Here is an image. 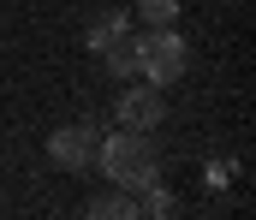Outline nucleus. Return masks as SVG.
<instances>
[{"label":"nucleus","instance_id":"f257e3e1","mask_svg":"<svg viewBox=\"0 0 256 220\" xmlns=\"http://www.w3.org/2000/svg\"><path fill=\"white\" fill-rule=\"evenodd\" d=\"M96 167H102V179L120 185V191H143V185L161 179V161H155L149 131H126V125L96 143Z\"/></svg>","mask_w":256,"mask_h":220},{"label":"nucleus","instance_id":"f03ea898","mask_svg":"<svg viewBox=\"0 0 256 220\" xmlns=\"http://www.w3.org/2000/svg\"><path fill=\"white\" fill-rule=\"evenodd\" d=\"M131 48H137V77L143 83H179L185 66H191V54H185V36L173 30V24H143V36H131Z\"/></svg>","mask_w":256,"mask_h":220},{"label":"nucleus","instance_id":"7ed1b4c3","mask_svg":"<svg viewBox=\"0 0 256 220\" xmlns=\"http://www.w3.org/2000/svg\"><path fill=\"white\" fill-rule=\"evenodd\" d=\"M96 143H102V125H96V119L60 125V131H48V161H54L60 173H90V167H96Z\"/></svg>","mask_w":256,"mask_h":220},{"label":"nucleus","instance_id":"20e7f679","mask_svg":"<svg viewBox=\"0 0 256 220\" xmlns=\"http://www.w3.org/2000/svg\"><path fill=\"white\" fill-rule=\"evenodd\" d=\"M167 119V89L161 83H131L120 89V125L126 131H155Z\"/></svg>","mask_w":256,"mask_h":220},{"label":"nucleus","instance_id":"39448f33","mask_svg":"<svg viewBox=\"0 0 256 220\" xmlns=\"http://www.w3.org/2000/svg\"><path fill=\"white\" fill-rule=\"evenodd\" d=\"M84 215H90V220H137L143 209H137V191H120V185H114V191L90 197V203H84Z\"/></svg>","mask_w":256,"mask_h":220},{"label":"nucleus","instance_id":"423d86ee","mask_svg":"<svg viewBox=\"0 0 256 220\" xmlns=\"http://www.w3.org/2000/svg\"><path fill=\"white\" fill-rule=\"evenodd\" d=\"M126 30H131V24H126V12H120V6H114V12H96V18H90V30H84V48H96V54H102V48H108V42H120Z\"/></svg>","mask_w":256,"mask_h":220},{"label":"nucleus","instance_id":"0eeeda50","mask_svg":"<svg viewBox=\"0 0 256 220\" xmlns=\"http://www.w3.org/2000/svg\"><path fill=\"white\" fill-rule=\"evenodd\" d=\"M102 66H108L114 83H126V77H137V48H131L126 36H120V42H108V48H102Z\"/></svg>","mask_w":256,"mask_h":220},{"label":"nucleus","instance_id":"6e6552de","mask_svg":"<svg viewBox=\"0 0 256 220\" xmlns=\"http://www.w3.org/2000/svg\"><path fill=\"white\" fill-rule=\"evenodd\" d=\"M137 24H179V0H137Z\"/></svg>","mask_w":256,"mask_h":220}]
</instances>
